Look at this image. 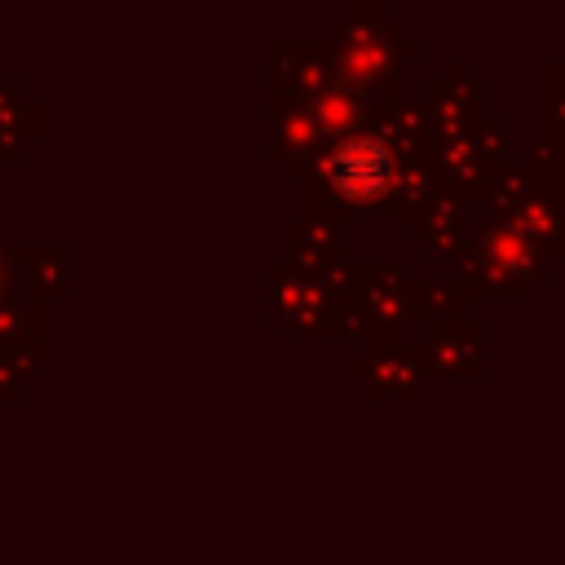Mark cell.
<instances>
[{
	"label": "cell",
	"instance_id": "cell-1",
	"mask_svg": "<svg viewBox=\"0 0 565 565\" xmlns=\"http://www.w3.org/2000/svg\"><path fill=\"white\" fill-rule=\"evenodd\" d=\"M327 177L349 203H375L393 181V154L375 137H349L335 146Z\"/></svg>",
	"mask_w": 565,
	"mask_h": 565
}]
</instances>
